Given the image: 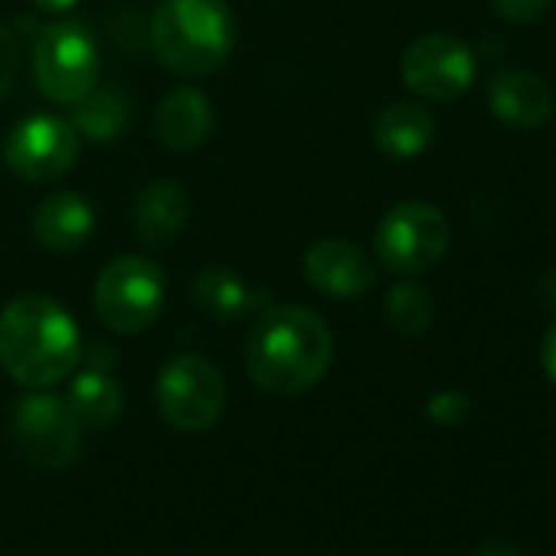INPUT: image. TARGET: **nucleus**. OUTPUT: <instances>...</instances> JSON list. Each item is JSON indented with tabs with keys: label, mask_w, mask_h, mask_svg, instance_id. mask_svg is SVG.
I'll list each match as a JSON object with an SVG mask.
<instances>
[{
	"label": "nucleus",
	"mask_w": 556,
	"mask_h": 556,
	"mask_svg": "<svg viewBox=\"0 0 556 556\" xmlns=\"http://www.w3.org/2000/svg\"><path fill=\"white\" fill-rule=\"evenodd\" d=\"M102 73V56L92 34L76 24H53L40 34L34 47V79L50 102L73 105L89 89H96Z\"/></svg>",
	"instance_id": "5"
},
{
	"label": "nucleus",
	"mask_w": 556,
	"mask_h": 556,
	"mask_svg": "<svg viewBox=\"0 0 556 556\" xmlns=\"http://www.w3.org/2000/svg\"><path fill=\"white\" fill-rule=\"evenodd\" d=\"M164 271L144 255L109 262L96 282V312L115 334H141L164 312Z\"/></svg>",
	"instance_id": "4"
},
{
	"label": "nucleus",
	"mask_w": 556,
	"mask_h": 556,
	"mask_svg": "<svg viewBox=\"0 0 556 556\" xmlns=\"http://www.w3.org/2000/svg\"><path fill=\"white\" fill-rule=\"evenodd\" d=\"M374 138L377 148L396 161H409L416 154H422L432 138H435V118L429 109H422L419 102H393L387 105L377 122H374Z\"/></svg>",
	"instance_id": "16"
},
{
	"label": "nucleus",
	"mask_w": 556,
	"mask_h": 556,
	"mask_svg": "<svg viewBox=\"0 0 556 556\" xmlns=\"http://www.w3.org/2000/svg\"><path fill=\"white\" fill-rule=\"evenodd\" d=\"M197 308L213 321H239L258 308V295L229 268H203L193 282Z\"/></svg>",
	"instance_id": "18"
},
{
	"label": "nucleus",
	"mask_w": 556,
	"mask_h": 556,
	"mask_svg": "<svg viewBox=\"0 0 556 556\" xmlns=\"http://www.w3.org/2000/svg\"><path fill=\"white\" fill-rule=\"evenodd\" d=\"M452 229L439 206L409 200L393 206L377 226V255L390 271L419 275L442 262Z\"/></svg>",
	"instance_id": "6"
},
{
	"label": "nucleus",
	"mask_w": 556,
	"mask_h": 556,
	"mask_svg": "<svg viewBox=\"0 0 556 556\" xmlns=\"http://www.w3.org/2000/svg\"><path fill=\"white\" fill-rule=\"evenodd\" d=\"M76 157H79V131L73 128L70 118L60 115L24 118L4 144L8 167L30 184H50L63 177L76 164Z\"/></svg>",
	"instance_id": "10"
},
{
	"label": "nucleus",
	"mask_w": 556,
	"mask_h": 556,
	"mask_svg": "<svg viewBox=\"0 0 556 556\" xmlns=\"http://www.w3.org/2000/svg\"><path fill=\"white\" fill-rule=\"evenodd\" d=\"M66 403L73 409V416L79 419V426H86V429H105V426H112L122 416V406H125L122 387L102 367L83 370L73 380Z\"/></svg>",
	"instance_id": "19"
},
{
	"label": "nucleus",
	"mask_w": 556,
	"mask_h": 556,
	"mask_svg": "<svg viewBox=\"0 0 556 556\" xmlns=\"http://www.w3.org/2000/svg\"><path fill=\"white\" fill-rule=\"evenodd\" d=\"M308 282L328 299H361L374 289V262L351 239H321L305 252Z\"/></svg>",
	"instance_id": "11"
},
{
	"label": "nucleus",
	"mask_w": 556,
	"mask_h": 556,
	"mask_svg": "<svg viewBox=\"0 0 556 556\" xmlns=\"http://www.w3.org/2000/svg\"><path fill=\"white\" fill-rule=\"evenodd\" d=\"M157 409L180 432H206L226 406V383L219 370L197 357H174L157 377Z\"/></svg>",
	"instance_id": "7"
},
{
	"label": "nucleus",
	"mask_w": 556,
	"mask_h": 556,
	"mask_svg": "<svg viewBox=\"0 0 556 556\" xmlns=\"http://www.w3.org/2000/svg\"><path fill=\"white\" fill-rule=\"evenodd\" d=\"M34 4L43 11V14H63V11H73L79 0H34Z\"/></svg>",
	"instance_id": "26"
},
{
	"label": "nucleus",
	"mask_w": 556,
	"mask_h": 556,
	"mask_svg": "<svg viewBox=\"0 0 556 556\" xmlns=\"http://www.w3.org/2000/svg\"><path fill=\"white\" fill-rule=\"evenodd\" d=\"M14 435L21 452L40 468H66L83 445V426L70 403L34 390L14 406Z\"/></svg>",
	"instance_id": "8"
},
{
	"label": "nucleus",
	"mask_w": 556,
	"mask_h": 556,
	"mask_svg": "<svg viewBox=\"0 0 556 556\" xmlns=\"http://www.w3.org/2000/svg\"><path fill=\"white\" fill-rule=\"evenodd\" d=\"M491 4L507 24H533L546 14L549 0H491Z\"/></svg>",
	"instance_id": "23"
},
{
	"label": "nucleus",
	"mask_w": 556,
	"mask_h": 556,
	"mask_svg": "<svg viewBox=\"0 0 556 556\" xmlns=\"http://www.w3.org/2000/svg\"><path fill=\"white\" fill-rule=\"evenodd\" d=\"M154 131L174 151L200 148L213 131V105H210V99L197 86L170 89L161 99L157 112H154Z\"/></svg>",
	"instance_id": "14"
},
{
	"label": "nucleus",
	"mask_w": 556,
	"mask_h": 556,
	"mask_svg": "<svg viewBox=\"0 0 556 556\" xmlns=\"http://www.w3.org/2000/svg\"><path fill=\"white\" fill-rule=\"evenodd\" d=\"M17 70H21V43L4 24H0V99L14 86Z\"/></svg>",
	"instance_id": "22"
},
{
	"label": "nucleus",
	"mask_w": 556,
	"mask_h": 556,
	"mask_svg": "<svg viewBox=\"0 0 556 556\" xmlns=\"http://www.w3.org/2000/svg\"><path fill=\"white\" fill-rule=\"evenodd\" d=\"M96 229V213L86 197L73 190L50 193L34 213V236L50 252H73L89 242Z\"/></svg>",
	"instance_id": "15"
},
{
	"label": "nucleus",
	"mask_w": 556,
	"mask_h": 556,
	"mask_svg": "<svg viewBox=\"0 0 556 556\" xmlns=\"http://www.w3.org/2000/svg\"><path fill=\"white\" fill-rule=\"evenodd\" d=\"M387 321L390 328H396L406 338H416L422 331H429L432 318H435V305L429 299V292L416 282H400L390 289L387 302H383Z\"/></svg>",
	"instance_id": "20"
},
{
	"label": "nucleus",
	"mask_w": 556,
	"mask_h": 556,
	"mask_svg": "<svg viewBox=\"0 0 556 556\" xmlns=\"http://www.w3.org/2000/svg\"><path fill=\"white\" fill-rule=\"evenodd\" d=\"M83 357V334L73 315L50 295L27 292L0 312V367L27 390H50Z\"/></svg>",
	"instance_id": "2"
},
{
	"label": "nucleus",
	"mask_w": 556,
	"mask_h": 556,
	"mask_svg": "<svg viewBox=\"0 0 556 556\" xmlns=\"http://www.w3.org/2000/svg\"><path fill=\"white\" fill-rule=\"evenodd\" d=\"M400 76L406 89L416 92L419 99L452 102L471 89L478 76V63H475V53L462 40L445 37V34H429L406 47Z\"/></svg>",
	"instance_id": "9"
},
{
	"label": "nucleus",
	"mask_w": 556,
	"mask_h": 556,
	"mask_svg": "<svg viewBox=\"0 0 556 556\" xmlns=\"http://www.w3.org/2000/svg\"><path fill=\"white\" fill-rule=\"evenodd\" d=\"M468 409H471V400H468L462 390H442V393H435V396L426 403V416H429L432 422H439V426H455V422H462V419L468 416Z\"/></svg>",
	"instance_id": "21"
},
{
	"label": "nucleus",
	"mask_w": 556,
	"mask_h": 556,
	"mask_svg": "<svg viewBox=\"0 0 556 556\" xmlns=\"http://www.w3.org/2000/svg\"><path fill=\"white\" fill-rule=\"evenodd\" d=\"M334 361V334L305 305L265 308L245 341V370L271 396H299L325 380Z\"/></svg>",
	"instance_id": "1"
},
{
	"label": "nucleus",
	"mask_w": 556,
	"mask_h": 556,
	"mask_svg": "<svg viewBox=\"0 0 556 556\" xmlns=\"http://www.w3.org/2000/svg\"><path fill=\"white\" fill-rule=\"evenodd\" d=\"M488 105L504 125L540 128L553 115V92L530 70H501L488 83Z\"/></svg>",
	"instance_id": "12"
},
{
	"label": "nucleus",
	"mask_w": 556,
	"mask_h": 556,
	"mask_svg": "<svg viewBox=\"0 0 556 556\" xmlns=\"http://www.w3.org/2000/svg\"><path fill=\"white\" fill-rule=\"evenodd\" d=\"M187 216H190V200L177 180H154L141 187V193L135 197V210H131L135 232L151 249L174 242L184 232Z\"/></svg>",
	"instance_id": "13"
},
{
	"label": "nucleus",
	"mask_w": 556,
	"mask_h": 556,
	"mask_svg": "<svg viewBox=\"0 0 556 556\" xmlns=\"http://www.w3.org/2000/svg\"><path fill=\"white\" fill-rule=\"evenodd\" d=\"M475 556H520V549L514 543H507V540H484L475 549Z\"/></svg>",
	"instance_id": "25"
},
{
	"label": "nucleus",
	"mask_w": 556,
	"mask_h": 556,
	"mask_svg": "<svg viewBox=\"0 0 556 556\" xmlns=\"http://www.w3.org/2000/svg\"><path fill=\"white\" fill-rule=\"evenodd\" d=\"M540 364H543V374L549 377V383L556 387V325L546 331V338L540 344Z\"/></svg>",
	"instance_id": "24"
},
{
	"label": "nucleus",
	"mask_w": 556,
	"mask_h": 556,
	"mask_svg": "<svg viewBox=\"0 0 556 556\" xmlns=\"http://www.w3.org/2000/svg\"><path fill=\"white\" fill-rule=\"evenodd\" d=\"M236 43V17L226 0H161L151 17L157 63L184 79L216 73Z\"/></svg>",
	"instance_id": "3"
},
{
	"label": "nucleus",
	"mask_w": 556,
	"mask_h": 556,
	"mask_svg": "<svg viewBox=\"0 0 556 556\" xmlns=\"http://www.w3.org/2000/svg\"><path fill=\"white\" fill-rule=\"evenodd\" d=\"M70 122L79 131V138L109 144L125 135L131 122V102L118 86H96L79 102H73Z\"/></svg>",
	"instance_id": "17"
}]
</instances>
